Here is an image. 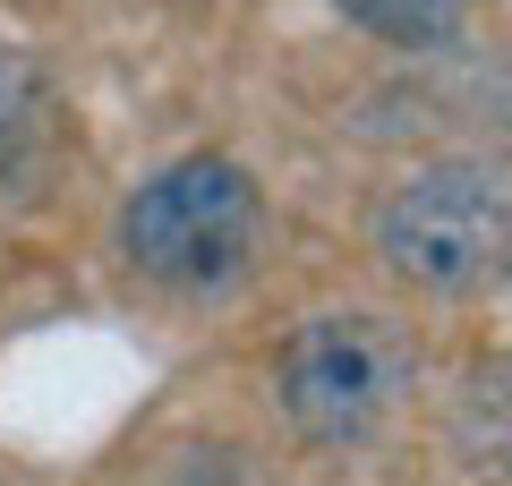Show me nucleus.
I'll return each instance as SVG.
<instances>
[{
  "instance_id": "5",
  "label": "nucleus",
  "mask_w": 512,
  "mask_h": 486,
  "mask_svg": "<svg viewBox=\"0 0 512 486\" xmlns=\"http://www.w3.org/2000/svg\"><path fill=\"white\" fill-rule=\"evenodd\" d=\"M350 26H367L376 43L393 52H427V43H453L461 18H470V0H333Z\"/></svg>"
},
{
  "instance_id": "3",
  "label": "nucleus",
  "mask_w": 512,
  "mask_h": 486,
  "mask_svg": "<svg viewBox=\"0 0 512 486\" xmlns=\"http://www.w3.org/2000/svg\"><path fill=\"white\" fill-rule=\"evenodd\" d=\"M512 248V197L495 162H419L410 180L384 188L376 205V256L393 282L436 290V299H470L504 273Z\"/></svg>"
},
{
  "instance_id": "2",
  "label": "nucleus",
  "mask_w": 512,
  "mask_h": 486,
  "mask_svg": "<svg viewBox=\"0 0 512 486\" xmlns=\"http://www.w3.org/2000/svg\"><path fill=\"white\" fill-rule=\"evenodd\" d=\"M410 384H419V342L384 307H325V316L291 324V342L274 350V401L308 444L359 452L402 418Z\"/></svg>"
},
{
  "instance_id": "4",
  "label": "nucleus",
  "mask_w": 512,
  "mask_h": 486,
  "mask_svg": "<svg viewBox=\"0 0 512 486\" xmlns=\"http://www.w3.org/2000/svg\"><path fill=\"white\" fill-rule=\"evenodd\" d=\"M60 128V94L26 43H0V171H26V162L52 145Z\"/></svg>"
},
{
  "instance_id": "1",
  "label": "nucleus",
  "mask_w": 512,
  "mask_h": 486,
  "mask_svg": "<svg viewBox=\"0 0 512 486\" xmlns=\"http://www.w3.org/2000/svg\"><path fill=\"white\" fill-rule=\"evenodd\" d=\"M111 248L163 299H231L265 256V188L231 154H180L128 188Z\"/></svg>"
}]
</instances>
